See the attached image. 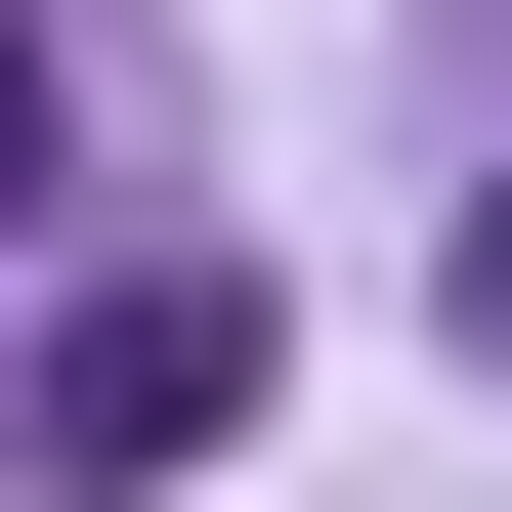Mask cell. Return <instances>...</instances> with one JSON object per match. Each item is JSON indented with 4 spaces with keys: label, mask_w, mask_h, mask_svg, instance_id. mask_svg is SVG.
Returning a JSON list of instances; mask_svg holds the SVG:
<instances>
[{
    "label": "cell",
    "mask_w": 512,
    "mask_h": 512,
    "mask_svg": "<svg viewBox=\"0 0 512 512\" xmlns=\"http://www.w3.org/2000/svg\"><path fill=\"white\" fill-rule=\"evenodd\" d=\"M214 427H256V299H214V256H128L86 342H43V470H214Z\"/></svg>",
    "instance_id": "obj_1"
},
{
    "label": "cell",
    "mask_w": 512,
    "mask_h": 512,
    "mask_svg": "<svg viewBox=\"0 0 512 512\" xmlns=\"http://www.w3.org/2000/svg\"><path fill=\"white\" fill-rule=\"evenodd\" d=\"M43 171H86V43H43V0H0V214H43Z\"/></svg>",
    "instance_id": "obj_2"
},
{
    "label": "cell",
    "mask_w": 512,
    "mask_h": 512,
    "mask_svg": "<svg viewBox=\"0 0 512 512\" xmlns=\"http://www.w3.org/2000/svg\"><path fill=\"white\" fill-rule=\"evenodd\" d=\"M470 342H512V214H470Z\"/></svg>",
    "instance_id": "obj_3"
}]
</instances>
